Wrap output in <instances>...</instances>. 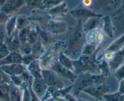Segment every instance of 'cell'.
Segmentation results:
<instances>
[{"mask_svg": "<svg viewBox=\"0 0 124 101\" xmlns=\"http://www.w3.org/2000/svg\"><path fill=\"white\" fill-rule=\"evenodd\" d=\"M50 69L56 73L61 78L69 80L70 82H74L77 78L78 75L70 69L62 66L57 60L53 61Z\"/></svg>", "mask_w": 124, "mask_h": 101, "instance_id": "obj_11", "label": "cell"}, {"mask_svg": "<svg viewBox=\"0 0 124 101\" xmlns=\"http://www.w3.org/2000/svg\"><path fill=\"white\" fill-rule=\"evenodd\" d=\"M77 101H88L84 100V99H77Z\"/></svg>", "mask_w": 124, "mask_h": 101, "instance_id": "obj_52", "label": "cell"}, {"mask_svg": "<svg viewBox=\"0 0 124 101\" xmlns=\"http://www.w3.org/2000/svg\"><path fill=\"white\" fill-rule=\"evenodd\" d=\"M86 43L97 48L102 47L105 41V35L101 28H96L85 34Z\"/></svg>", "mask_w": 124, "mask_h": 101, "instance_id": "obj_8", "label": "cell"}, {"mask_svg": "<svg viewBox=\"0 0 124 101\" xmlns=\"http://www.w3.org/2000/svg\"><path fill=\"white\" fill-rule=\"evenodd\" d=\"M101 29L105 33V36H107L110 38H113L115 28L110 17L108 15L103 16L101 18Z\"/></svg>", "mask_w": 124, "mask_h": 101, "instance_id": "obj_18", "label": "cell"}, {"mask_svg": "<svg viewBox=\"0 0 124 101\" xmlns=\"http://www.w3.org/2000/svg\"><path fill=\"white\" fill-rule=\"evenodd\" d=\"M73 86L70 85L66 87H63L62 88L56 89L53 93V97H58V98H65L66 95L71 92Z\"/></svg>", "mask_w": 124, "mask_h": 101, "instance_id": "obj_33", "label": "cell"}, {"mask_svg": "<svg viewBox=\"0 0 124 101\" xmlns=\"http://www.w3.org/2000/svg\"><path fill=\"white\" fill-rule=\"evenodd\" d=\"M41 75L44 82L48 87L62 88L64 87V83L60 76L51 69H42Z\"/></svg>", "mask_w": 124, "mask_h": 101, "instance_id": "obj_6", "label": "cell"}, {"mask_svg": "<svg viewBox=\"0 0 124 101\" xmlns=\"http://www.w3.org/2000/svg\"><path fill=\"white\" fill-rule=\"evenodd\" d=\"M13 64H22V54L19 51L10 52L6 58L0 60V65Z\"/></svg>", "mask_w": 124, "mask_h": 101, "instance_id": "obj_20", "label": "cell"}, {"mask_svg": "<svg viewBox=\"0 0 124 101\" xmlns=\"http://www.w3.org/2000/svg\"><path fill=\"white\" fill-rule=\"evenodd\" d=\"M38 32V41L45 47H48L53 44L56 41L53 39L51 34L46 29L35 27Z\"/></svg>", "mask_w": 124, "mask_h": 101, "instance_id": "obj_17", "label": "cell"}, {"mask_svg": "<svg viewBox=\"0 0 124 101\" xmlns=\"http://www.w3.org/2000/svg\"><path fill=\"white\" fill-rule=\"evenodd\" d=\"M38 41V32L36 27H32L30 25V30L29 32V36H28V42L32 44Z\"/></svg>", "mask_w": 124, "mask_h": 101, "instance_id": "obj_38", "label": "cell"}, {"mask_svg": "<svg viewBox=\"0 0 124 101\" xmlns=\"http://www.w3.org/2000/svg\"><path fill=\"white\" fill-rule=\"evenodd\" d=\"M124 46V34L119 37L117 39L112 42L105 50L115 52L122 48Z\"/></svg>", "mask_w": 124, "mask_h": 101, "instance_id": "obj_30", "label": "cell"}, {"mask_svg": "<svg viewBox=\"0 0 124 101\" xmlns=\"http://www.w3.org/2000/svg\"><path fill=\"white\" fill-rule=\"evenodd\" d=\"M1 70L8 76L20 75L26 70L25 67L23 64H13L0 65Z\"/></svg>", "mask_w": 124, "mask_h": 101, "instance_id": "obj_15", "label": "cell"}, {"mask_svg": "<svg viewBox=\"0 0 124 101\" xmlns=\"http://www.w3.org/2000/svg\"><path fill=\"white\" fill-rule=\"evenodd\" d=\"M23 91L19 87L10 83L8 101H22Z\"/></svg>", "mask_w": 124, "mask_h": 101, "instance_id": "obj_24", "label": "cell"}, {"mask_svg": "<svg viewBox=\"0 0 124 101\" xmlns=\"http://www.w3.org/2000/svg\"><path fill=\"white\" fill-rule=\"evenodd\" d=\"M0 101H1V98H0Z\"/></svg>", "mask_w": 124, "mask_h": 101, "instance_id": "obj_54", "label": "cell"}, {"mask_svg": "<svg viewBox=\"0 0 124 101\" xmlns=\"http://www.w3.org/2000/svg\"><path fill=\"white\" fill-rule=\"evenodd\" d=\"M51 19L64 17L69 12V8L66 2H62L57 6H54L47 11Z\"/></svg>", "mask_w": 124, "mask_h": 101, "instance_id": "obj_16", "label": "cell"}, {"mask_svg": "<svg viewBox=\"0 0 124 101\" xmlns=\"http://www.w3.org/2000/svg\"><path fill=\"white\" fill-rule=\"evenodd\" d=\"M115 77L118 82L124 79V63L118 69L116 70L115 73Z\"/></svg>", "mask_w": 124, "mask_h": 101, "instance_id": "obj_43", "label": "cell"}, {"mask_svg": "<svg viewBox=\"0 0 124 101\" xmlns=\"http://www.w3.org/2000/svg\"><path fill=\"white\" fill-rule=\"evenodd\" d=\"M6 1H7V0H0V7H2Z\"/></svg>", "mask_w": 124, "mask_h": 101, "instance_id": "obj_50", "label": "cell"}, {"mask_svg": "<svg viewBox=\"0 0 124 101\" xmlns=\"http://www.w3.org/2000/svg\"><path fill=\"white\" fill-rule=\"evenodd\" d=\"M57 61L62 66L70 69L74 72V67L73 64V60L64 53V52H60L58 53Z\"/></svg>", "mask_w": 124, "mask_h": 101, "instance_id": "obj_25", "label": "cell"}, {"mask_svg": "<svg viewBox=\"0 0 124 101\" xmlns=\"http://www.w3.org/2000/svg\"><path fill=\"white\" fill-rule=\"evenodd\" d=\"M25 69H26V70L28 71V73L33 78H42V75H41L42 69L40 67L39 59H35L32 62L27 65L25 67Z\"/></svg>", "mask_w": 124, "mask_h": 101, "instance_id": "obj_21", "label": "cell"}, {"mask_svg": "<svg viewBox=\"0 0 124 101\" xmlns=\"http://www.w3.org/2000/svg\"><path fill=\"white\" fill-rule=\"evenodd\" d=\"M65 46V42L62 41H55L54 43L48 47L47 50L39 58V65L41 69H50L53 62L54 54L61 47Z\"/></svg>", "mask_w": 124, "mask_h": 101, "instance_id": "obj_4", "label": "cell"}, {"mask_svg": "<svg viewBox=\"0 0 124 101\" xmlns=\"http://www.w3.org/2000/svg\"><path fill=\"white\" fill-rule=\"evenodd\" d=\"M121 3V0H93V10L101 13L115 9Z\"/></svg>", "mask_w": 124, "mask_h": 101, "instance_id": "obj_9", "label": "cell"}, {"mask_svg": "<svg viewBox=\"0 0 124 101\" xmlns=\"http://www.w3.org/2000/svg\"><path fill=\"white\" fill-rule=\"evenodd\" d=\"M64 0H42L43 10L47 11L54 6L63 2Z\"/></svg>", "mask_w": 124, "mask_h": 101, "instance_id": "obj_36", "label": "cell"}, {"mask_svg": "<svg viewBox=\"0 0 124 101\" xmlns=\"http://www.w3.org/2000/svg\"><path fill=\"white\" fill-rule=\"evenodd\" d=\"M70 14L77 21H80L82 23L90 18H102L104 16L103 14L97 13L91 8L84 7L81 4L70 11Z\"/></svg>", "mask_w": 124, "mask_h": 101, "instance_id": "obj_5", "label": "cell"}, {"mask_svg": "<svg viewBox=\"0 0 124 101\" xmlns=\"http://www.w3.org/2000/svg\"><path fill=\"white\" fill-rule=\"evenodd\" d=\"M81 4L86 7H90L93 5V0H81Z\"/></svg>", "mask_w": 124, "mask_h": 101, "instance_id": "obj_47", "label": "cell"}, {"mask_svg": "<svg viewBox=\"0 0 124 101\" xmlns=\"http://www.w3.org/2000/svg\"><path fill=\"white\" fill-rule=\"evenodd\" d=\"M25 6L29 10L35 11L37 10H43V4L42 0H24Z\"/></svg>", "mask_w": 124, "mask_h": 101, "instance_id": "obj_28", "label": "cell"}, {"mask_svg": "<svg viewBox=\"0 0 124 101\" xmlns=\"http://www.w3.org/2000/svg\"><path fill=\"white\" fill-rule=\"evenodd\" d=\"M18 51L22 55L30 54L31 53V44L28 42L21 44Z\"/></svg>", "mask_w": 124, "mask_h": 101, "instance_id": "obj_40", "label": "cell"}, {"mask_svg": "<svg viewBox=\"0 0 124 101\" xmlns=\"http://www.w3.org/2000/svg\"><path fill=\"white\" fill-rule=\"evenodd\" d=\"M97 54L93 55L81 54L77 59L73 60L74 73L78 75L82 72H89L92 74H100L98 67Z\"/></svg>", "mask_w": 124, "mask_h": 101, "instance_id": "obj_3", "label": "cell"}, {"mask_svg": "<svg viewBox=\"0 0 124 101\" xmlns=\"http://www.w3.org/2000/svg\"><path fill=\"white\" fill-rule=\"evenodd\" d=\"M110 90V87L106 84H99L93 85L88 88H85L82 92L93 97L97 101L102 100L104 94L108 93Z\"/></svg>", "mask_w": 124, "mask_h": 101, "instance_id": "obj_10", "label": "cell"}, {"mask_svg": "<svg viewBox=\"0 0 124 101\" xmlns=\"http://www.w3.org/2000/svg\"><path fill=\"white\" fill-rule=\"evenodd\" d=\"M85 44V33L83 30L82 23L77 21L76 25L71 29L68 35L64 53L72 60H76L81 55Z\"/></svg>", "mask_w": 124, "mask_h": 101, "instance_id": "obj_1", "label": "cell"}, {"mask_svg": "<svg viewBox=\"0 0 124 101\" xmlns=\"http://www.w3.org/2000/svg\"><path fill=\"white\" fill-rule=\"evenodd\" d=\"M4 42L7 45L10 52L18 51L21 45V42L18 39V34L16 33V31L12 36L6 38Z\"/></svg>", "mask_w": 124, "mask_h": 101, "instance_id": "obj_22", "label": "cell"}, {"mask_svg": "<svg viewBox=\"0 0 124 101\" xmlns=\"http://www.w3.org/2000/svg\"><path fill=\"white\" fill-rule=\"evenodd\" d=\"M45 51V47L38 41L31 44V53L38 58L44 53Z\"/></svg>", "mask_w": 124, "mask_h": 101, "instance_id": "obj_32", "label": "cell"}, {"mask_svg": "<svg viewBox=\"0 0 124 101\" xmlns=\"http://www.w3.org/2000/svg\"><path fill=\"white\" fill-rule=\"evenodd\" d=\"M104 101H121V94L118 92L113 93H106L103 96Z\"/></svg>", "mask_w": 124, "mask_h": 101, "instance_id": "obj_39", "label": "cell"}, {"mask_svg": "<svg viewBox=\"0 0 124 101\" xmlns=\"http://www.w3.org/2000/svg\"><path fill=\"white\" fill-rule=\"evenodd\" d=\"M101 18H92L82 23V27L86 34L93 29L100 28L99 26L101 25Z\"/></svg>", "mask_w": 124, "mask_h": 101, "instance_id": "obj_23", "label": "cell"}, {"mask_svg": "<svg viewBox=\"0 0 124 101\" xmlns=\"http://www.w3.org/2000/svg\"><path fill=\"white\" fill-rule=\"evenodd\" d=\"M119 82V85L118 92L121 95H122L124 94V79Z\"/></svg>", "mask_w": 124, "mask_h": 101, "instance_id": "obj_48", "label": "cell"}, {"mask_svg": "<svg viewBox=\"0 0 124 101\" xmlns=\"http://www.w3.org/2000/svg\"><path fill=\"white\" fill-rule=\"evenodd\" d=\"M30 25L24 29L19 30V33L18 34V39L20 41L21 44H24L28 42V36H29V30H30Z\"/></svg>", "mask_w": 124, "mask_h": 101, "instance_id": "obj_35", "label": "cell"}, {"mask_svg": "<svg viewBox=\"0 0 124 101\" xmlns=\"http://www.w3.org/2000/svg\"><path fill=\"white\" fill-rule=\"evenodd\" d=\"M65 98L66 99L67 101H77V99L72 94H70V93L66 95Z\"/></svg>", "mask_w": 124, "mask_h": 101, "instance_id": "obj_49", "label": "cell"}, {"mask_svg": "<svg viewBox=\"0 0 124 101\" xmlns=\"http://www.w3.org/2000/svg\"><path fill=\"white\" fill-rule=\"evenodd\" d=\"M24 6V0H7L4 4L0 7V10L10 15L12 13L18 12Z\"/></svg>", "mask_w": 124, "mask_h": 101, "instance_id": "obj_13", "label": "cell"}, {"mask_svg": "<svg viewBox=\"0 0 124 101\" xmlns=\"http://www.w3.org/2000/svg\"><path fill=\"white\" fill-rule=\"evenodd\" d=\"M46 30L53 35H59L64 33L67 30V24L62 21L51 19L46 27Z\"/></svg>", "mask_w": 124, "mask_h": 101, "instance_id": "obj_12", "label": "cell"}, {"mask_svg": "<svg viewBox=\"0 0 124 101\" xmlns=\"http://www.w3.org/2000/svg\"><path fill=\"white\" fill-rule=\"evenodd\" d=\"M39 59L37 56L34 55L33 53H30V54H24V55H22V64L26 67L30 63L32 62L35 59Z\"/></svg>", "mask_w": 124, "mask_h": 101, "instance_id": "obj_41", "label": "cell"}, {"mask_svg": "<svg viewBox=\"0 0 124 101\" xmlns=\"http://www.w3.org/2000/svg\"><path fill=\"white\" fill-rule=\"evenodd\" d=\"M20 88L23 91L22 101H31V96H30V93L29 89V85L23 82Z\"/></svg>", "mask_w": 124, "mask_h": 101, "instance_id": "obj_37", "label": "cell"}, {"mask_svg": "<svg viewBox=\"0 0 124 101\" xmlns=\"http://www.w3.org/2000/svg\"><path fill=\"white\" fill-rule=\"evenodd\" d=\"M121 101H124V94L121 95Z\"/></svg>", "mask_w": 124, "mask_h": 101, "instance_id": "obj_51", "label": "cell"}, {"mask_svg": "<svg viewBox=\"0 0 124 101\" xmlns=\"http://www.w3.org/2000/svg\"><path fill=\"white\" fill-rule=\"evenodd\" d=\"M16 30H21L27 27L30 25L27 16L25 15H19L16 16Z\"/></svg>", "mask_w": 124, "mask_h": 101, "instance_id": "obj_29", "label": "cell"}, {"mask_svg": "<svg viewBox=\"0 0 124 101\" xmlns=\"http://www.w3.org/2000/svg\"><path fill=\"white\" fill-rule=\"evenodd\" d=\"M10 83L1 82L0 83V98L1 101H8Z\"/></svg>", "mask_w": 124, "mask_h": 101, "instance_id": "obj_31", "label": "cell"}, {"mask_svg": "<svg viewBox=\"0 0 124 101\" xmlns=\"http://www.w3.org/2000/svg\"><path fill=\"white\" fill-rule=\"evenodd\" d=\"M10 79L11 83L17 86V87H20L23 84V79L21 75L10 76Z\"/></svg>", "mask_w": 124, "mask_h": 101, "instance_id": "obj_44", "label": "cell"}, {"mask_svg": "<svg viewBox=\"0 0 124 101\" xmlns=\"http://www.w3.org/2000/svg\"><path fill=\"white\" fill-rule=\"evenodd\" d=\"M16 15L12 16L5 24V31L7 37H10L16 30Z\"/></svg>", "mask_w": 124, "mask_h": 101, "instance_id": "obj_26", "label": "cell"}, {"mask_svg": "<svg viewBox=\"0 0 124 101\" xmlns=\"http://www.w3.org/2000/svg\"><path fill=\"white\" fill-rule=\"evenodd\" d=\"M100 48H97L93 46L88 44L86 43L84 47L82 50L81 54H85V55H93V54H98L99 51L100 50Z\"/></svg>", "mask_w": 124, "mask_h": 101, "instance_id": "obj_34", "label": "cell"}, {"mask_svg": "<svg viewBox=\"0 0 124 101\" xmlns=\"http://www.w3.org/2000/svg\"><path fill=\"white\" fill-rule=\"evenodd\" d=\"M10 18V15L7 14L0 10V25L6 24Z\"/></svg>", "mask_w": 124, "mask_h": 101, "instance_id": "obj_46", "label": "cell"}, {"mask_svg": "<svg viewBox=\"0 0 124 101\" xmlns=\"http://www.w3.org/2000/svg\"><path fill=\"white\" fill-rule=\"evenodd\" d=\"M124 63V46L122 48L114 53L112 60L109 62V67L111 71L116 70Z\"/></svg>", "mask_w": 124, "mask_h": 101, "instance_id": "obj_19", "label": "cell"}, {"mask_svg": "<svg viewBox=\"0 0 124 101\" xmlns=\"http://www.w3.org/2000/svg\"><path fill=\"white\" fill-rule=\"evenodd\" d=\"M48 86L44 82L42 78H33L31 84V89L35 95L39 99H42L47 91Z\"/></svg>", "mask_w": 124, "mask_h": 101, "instance_id": "obj_14", "label": "cell"}, {"mask_svg": "<svg viewBox=\"0 0 124 101\" xmlns=\"http://www.w3.org/2000/svg\"><path fill=\"white\" fill-rule=\"evenodd\" d=\"M30 24L34 27H38L41 29H46L47 24L51 19L47 11L42 10H37L33 11L30 16H28Z\"/></svg>", "mask_w": 124, "mask_h": 101, "instance_id": "obj_7", "label": "cell"}, {"mask_svg": "<svg viewBox=\"0 0 124 101\" xmlns=\"http://www.w3.org/2000/svg\"><path fill=\"white\" fill-rule=\"evenodd\" d=\"M106 78L101 74H92L89 72H82L78 75L77 78L72 85V94L78 97L85 88L93 85L105 83Z\"/></svg>", "mask_w": 124, "mask_h": 101, "instance_id": "obj_2", "label": "cell"}, {"mask_svg": "<svg viewBox=\"0 0 124 101\" xmlns=\"http://www.w3.org/2000/svg\"><path fill=\"white\" fill-rule=\"evenodd\" d=\"M104 101V100H103V99H102V100H101V101Z\"/></svg>", "mask_w": 124, "mask_h": 101, "instance_id": "obj_53", "label": "cell"}, {"mask_svg": "<svg viewBox=\"0 0 124 101\" xmlns=\"http://www.w3.org/2000/svg\"><path fill=\"white\" fill-rule=\"evenodd\" d=\"M98 67L100 74L107 78L111 75V71L109 67L108 62L103 58H98Z\"/></svg>", "mask_w": 124, "mask_h": 101, "instance_id": "obj_27", "label": "cell"}, {"mask_svg": "<svg viewBox=\"0 0 124 101\" xmlns=\"http://www.w3.org/2000/svg\"><path fill=\"white\" fill-rule=\"evenodd\" d=\"M1 82H7L10 83V76L6 75L0 67V83Z\"/></svg>", "mask_w": 124, "mask_h": 101, "instance_id": "obj_45", "label": "cell"}, {"mask_svg": "<svg viewBox=\"0 0 124 101\" xmlns=\"http://www.w3.org/2000/svg\"><path fill=\"white\" fill-rule=\"evenodd\" d=\"M10 52L4 41H0V60L6 58Z\"/></svg>", "mask_w": 124, "mask_h": 101, "instance_id": "obj_42", "label": "cell"}]
</instances>
